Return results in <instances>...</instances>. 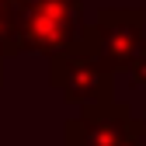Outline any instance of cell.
Listing matches in <instances>:
<instances>
[{
	"label": "cell",
	"instance_id": "1",
	"mask_svg": "<svg viewBox=\"0 0 146 146\" xmlns=\"http://www.w3.org/2000/svg\"><path fill=\"white\" fill-rule=\"evenodd\" d=\"M87 28V11L84 0H35V7L25 11L14 25V38L7 42V56L17 52H42V56H56V52L77 45Z\"/></svg>",
	"mask_w": 146,
	"mask_h": 146
},
{
	"label": "cell",
	"instance_id": "2",
	"mask_svg": "<svg viewBox=\"0 0 146 146\" xmlns=\"http://www.w3.org/2000/svg\"><path fill=\"white\" fill-rule=\"evenodd\" d=\"M49 87H56L66 104H111L115 101V70L108 66L84 38L49 59Z\"/></svg>",
	"mask_w": 146,
	"mask_h": 146
},
{
	"label": "cell",
	"instance_id": "3",
	"mask_svg": "<svg viewBox=\"0 0 146 146\" xmlns=\"http://www.w3.org/2000/svg\"><path fill=\"white\" fill-rule=\"evenodd\" d=\"M84 42L115 73L129 70V63L146 42V11L143 7H101L94 21H87Z\"/></svg>",
	"mask_w": 146,
	"mask_h": 146
},
{
	"label": "cell",
	"instance_id": "4",
	"mask_svg": "<svg viewBox=\"0 0 146 146\" xmlns=\"http://www.w3.org/2000/svg\"><path fill=\"white\" fill-rule=\"evenodd\" d=\"M66 146H146V125L122 101L87 104L63 125Z\"/></svg>",
	"mask_w": 146,
	"mask_h": 146
},
{
	"label": "cell",
	"instance_id": "5",
	"mask_svg": "<svg viewBox=\"0 0 146 146\" xmlns=\"http://www.w3.org/2000/svg\"><path fill=\"white\" fill-rule=\"evenodd\" d=\"M14 25H17V14L0 0V49H4V56H7V42L14 38Z\"/></svg>",
	"mask_w": 146,
	"mask_h": 146
},
{
	"label": "cell",
	"instance_id": "6",
	"mask_svg": "<svg viewBox=\"0 0 146 146\" xmlns=\"http://www.w3.org/2000/svg\"><path fill=\"white\" fill-rule=\"evenodd\" d=\"M129 84L146 87V42H143V49L136 52V59L129 63Z\"/></svg>",
	"mask_w": 146,
	"mask_h": 146
},
{
	"label": "cell",
	"instance_id": "7",
	"mask_svg": "<svg viewBox=\"0 0 146 146\" xmlns=\"http://www.w3.org/2000/svg\"><path fill=\"white\" fill-rule=\"evenodd\" d=\"M4 4H7V7L17 14V17H21L25 11H31V7H35V0H4Z\"/></svg>",
	"mask_w": 146,
	"mask_h": 146
},
{
	"label": "cell",
	"instance_id": "8",
	"mask_svg": "<svg viewBox=\"0 0 146 146\" xmlns=\"http://www.w3.org/2000/svg\"><path fill=\"white\" fill-rule=\"evenodd\" d=\"M4 59L7 56H4V49H0V87H4Z\"/></svg>",
	"mask_w": 146,
	"mask_h": 146
},
{
	"label": "cell",
	"instance_id": "9",
	"mask_svg": "<svg viewBox=\"0 0 146 146\" xmlns=\"http://www.w3.org/2000/svg\"><path fill=\"white\" fill-rule=\"evenodd\" d=\"M139 118H143V125H146V104H143V111H139Z\"/></svg>",
	"mask_w": 146,
	"mask_h": 146
}]
</instances>
